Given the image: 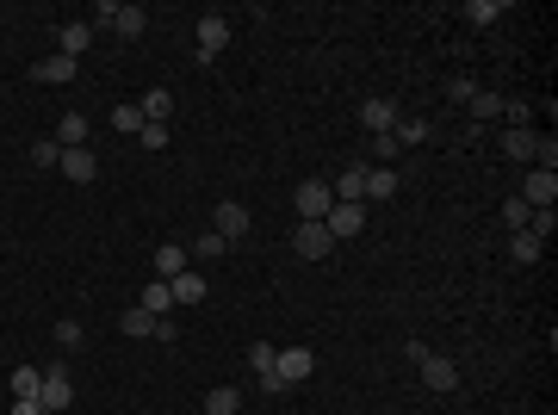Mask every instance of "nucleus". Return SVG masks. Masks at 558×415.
I'll use <instances>...</instances> for the list:
<instances>
[{
  "mask_svg": "<svg viewBox=\"0 0 558 415\" xmlns=\"http://www.w3.org/2000/svg\"><path fill=\"white\" fill-rule=\"evenodd\" d=\"M100 25H112L118 38H143V25H149V13L143 6H130V0H100V13H94Z\"/></svg>",
  "mask_w": 558,
  "mask_h": 415,
  "instance_id": "1",
  "label": "nucleus"
},
{
  "mask_svg": "<svg viewBox=\"0 0 558 415\" xmlns=\"http://www.w3.org/2000/svg\"><path fill=\"white\" fill-rule=\"evenodd\" d=\"M527 211H553L558 205V174H546V167H527V180H521V193H515Z\"/></svg>",
  "mask_w": 558,
  "mask_h": 415,
  "instance_id": "2",
  "label": "nucleus"
},
{
  "mask_svg": "<svg viewBox=\"0 0 558 415\" xmlns=\"http://www.w3.org/2000/svg\"><path fill=\"white\" fill-rule=\"evenodd\" d=\"M329 205H335L329 180H304V186H298V223H323Z\"/></svg>",
  "mask_w": 558,
  "mask_h": 415,
  "instance_id": "3",
  "label": "nucleus"
},
{
  "mask_svg": "<svg viewBox=\"0 0 558 415\" xmlns=\"http://www.w3.org/2000/svg\"><path fill=\"white\" fill-rule=\"evenodd\" d=\"M292 248H298V260H329L335 236L323 230V223H298V230H292Z\"/></svg>",
  "mask_w": 558,
  "mask_h": 415,
  "instance_id": "4",
  "label": "nucleus"
},
{
  "mask_svg": "<svg viewBox=\"0 0 558 415\" xmlns=\"http://www.w3.org/2000/svg\"><path fill=\"white\" fill-rule=\"evenodd\" d=\"M38 403H44V415H62L68 403H75V378H68L62 365H50V372H44V391H38Z\"/></svg>",
  "mask_w": 558,
  "mask_h": 415,
  "instance_id": "5",
  "label": "nucleus"
},
{
  "mask_svg": "<svg viewBox=\"0 0 558 415\" xmlns=\"http://www.w3.org/2000/svg\"><path fill=\"white\" fill-rule=\"evenodd\" d=\"M212 230H218L230 248H236V242H248V211L236 205V199H223V205L212 211Z\"/></svg>",
  "mask_w": 558,
  "mask_h": 415,
  "instance_id": "6",
  "label": "nucleus"
},
{
  "mask_svg": "<svg viewBox=\"0 0 558 415\" xmlns=\"http://www.w3.org/2000/svg\"><path fill=\"white\" fill-rule=\"evenodd\" d=\"M323 230H329L335 242H354V236L366 230V205H329V217H323Z\"/></svg>",
  "mask_w": 558,
  "mask_h": 415,
  "instance_id": "7",
  "label": "nucleus"
},
{
  "mask_svg": "<svg viewBox=\"0 0 558 415\" xmlns=\"http://www.w3.org/2000/svg\"><path fill=\"white\" fill-rule=\"evenodd\" d=\"M186 266H193V255H186L180 242H162V248L149 255V279H162V285H167V279H180Z\"/></svg>",
  "mask_w": 558,
  "mask_h": 415,
  "instance_id": "8",
  "label": "nucleus"
},
{
  "mask_svg": "<svg viewBox=\"0 0 558 415\" xmlns=\"http://www.w3.org/2000/svg\"><path fill=\"white\" fill-rule=\"evenodd\" d=\"M274 372H279V378H285V384H304V378L317 372V354H310V347H279Z\"/></svg>",
  "mask_w": 558,
  "mask_h": 415,
  "instance_id": "9",
  "label": "nucleus"
},
{
  "mask_svg": "<svg viewBox=\"0 0 558 415\" xmlns=\"http://www.w3.org/2000/svg\"><path fill=\"white\" fill-rule=\"evenodd\" d=\"M223 44H230V19L223 13H199V62H212Z\"/></svg>",
  "mask_w": 558,
  "mask_h": 415,
  "instance_id": "10",
  "label": "nucleus"
},
{
  "mask_svg": "<svg viewBox=\"0 0 558 415\" xmlns=\"http://www.w3.org/2000/svg\"><path fill=\"white\" fill-rule=\"evenodd\" d=\"M422 384H428V391H459V365L446 360V354H428V360H422Z\"/></svg>",
  "mask_w": 558,
  "mask_h": 415,
  "instance_id": "11",
  "label": "nucleus"
},
{
  "mask_svg": "<svg viewBox=\"0 0 558 415\" xmlns=\"http://www.w3.org/2000/svg\"><path fill=\"white\" fill-rule=\"evenodd\" d=\"M75 68H81V62H75V56H44V62H32V81H44V87H62V81H75Z\"/></svg>",
  "mask_w": 558,
  "mask_h": 415,
  "instance_id": "12",
  "label": "nucleus"
},
{
  "mask_svg": "<svg viewBox=\"0 0 558 415\" xmlns=\"http://www.w3.org/2000/svg\"><path fill=\"white\" fill-rule=\"evenodd\" d=\"M167 292H174V311H180V304H205V292H212V285H205V273H199V266H186L180 279H167Z\"/></svg>",
  "mask_w": 558,
  "mask_h": 415,
  "instance_id": "13",
  "label": "nucleus"
},
{
  "mask_svg": "<svg viewBox=\"0 0 558 415\" xmlns=\"http://www.w3.org/2000/svg\"><path fill=\"white\" fill-rule=\"evenodd\" d=\"M87 131H94V124H87V112H62L50 137L62 143V149H87Z\"/></svg>",
  "mask_w": 558,
  "mask_h": 415,
  "instance_id": "14",
  "label": "nucleus"
},
{
  "mask_svg": "<svg viewBox=\"0 0 558 415\" xmlns=\"http://www.w3.org/2000/svg\"><path fill=\"white\" fill-rule=\"evenodd\" d=\"M397 199V167H366V193H360V205H385Z\"/></svg>",
  "mask_w": 558,
  "mask_h": 415,
  "instance_id": "15",
  "label": "nucleus"
},
{
  "mask_svg": "<svg viewBox=\"0 0 558 415\" xmlns=\"http://www.w3.org/2000/svg\"><path fill=\"white\" fill-rule=\"evenodd\" d=\"M62 174H68L75 186H87V180H100V156H94V149H62Z\"/></svg>",
  "mask_w": 558,
  "mask_h": 415,
  "instance_id": "16",
  "label": "nucleus"
},
{
  "mask_svg": "<svg viewBox=\"0 0 558 415\" xmlns=\"http://www.w3.org/2000/svg\"><path fill=\"white\" fill-rule=\"evenodd\" d=\"M94 32H100L94 19H68V25L56 32V44H62V56H81L87 44H94Z\"/></svg>",
  "mask_w": 558,
  "mask_h": 415,
  "instance_id": "17",
  "label": "nucleus"
},
{
  "mask_svg": "<svg viewBox=\"0 0 558 415\" xmlns=\"http://www.w3.org/2000/svg\"><path fill=\"white\" fill-rule=\"evenodd\" d=\"M360 124H366L373 137H385L391 124H397V105H391V100H366V105H360Z\"/></svg>",
  "mask_w": 558,
  "mask_h": 415,
  "instance_id": "18",
  "label": "nucleus"
},
{
  "mask_svg": "<svg viewBox=\"0 0 558 415\" xmlns=\"http://www.w3.org/2000/svg\"><path fill=\"white\" fill-rule=\"evenodd\" d=\"M534 149H540V137H534L527 124H515V131L502 137V156H508V161H534Z\"/></svg>",
  "mask_w": 558,
  "mask_h": 415,
  "instance_id": "19",
  "label": "nucleus"
},
{
  "mask_svg": "<svg viewBox=\"0 0 558 415\" xmlns=\"http://www.w3.org/2000/svg\"><path fill=\"white\" fill-rule=\"evenodd\" d=\"M137 105H143V124H167V118H174V94H167V87H149Z\"/></svg>",
  "mask_w": 558,
  "mask_h": 415,
  "instance_id": "20",
  "label": "nucleus"
},
{
  "mask_svg": "<svg viewBox=\"0 0 558 415\" xmlns=\"http://www.w3.org/2000/svg\"><path fill=\"white\" fill-rule=\"evenodd\" d=\"M391 137H397V149H416V143H428L435 131H428V118H397Z\"/></svg>",
  "mask_w": 558,
  "mask_h": 415,
  "instance_id": "21",
  "label": "nucleus"
},
{
  "mask_svg": "<svg viewBox=\"0 0 558 415\" xmlns=\"http://www.w3.org/2000/svg\"><path fill=\"white\" fill-rule=\"evenodd\" d=\"M508 255L521 260V266H534V260L546 255V242H540V236H527V230H515V236H508Z\"/></svg>",
  "mask_w": 558,
  "mask_h": 415,
  "instance_id": "22",
  "label": "nucleus"
},
{
  "mask_svg": "<svg viewBox=\"0 0 558 415\" xmlns=\"http://www.w3.org/2000/svg\"><path fill=\"white\" fill-rule=\"evenodd\" d=\"M112 131H124V137H137V131H143V105H137V100L112 105Z\"/></svg>",
  "mask_w": 558,
  "mask_h": 415,
  "instance_id": "23",
  "label": "nucleus"
},
{
  "mask_svg": "<svg viewBox=\"0 0 558 415\" xmlns=\"http://www.w3.org/2000/svg\"><path fill=\"white\" fill-rule=\"evenodd\" d=\"M236 410H242V391H236V384H218V391L205 397V415H236Z\"/></svg>",
  "mask_w": 558,
  "mask_h": 415,
  "instance_id": "24",
  "label": "nucleus"
},
{
  "mask_svg": "<svg viewBox=\"0 0 558 415\" xmlns=\"http://www.w3.org/2000/svg\"><path fill=\"white\" fill-rule=\"evenodd\" d=\"M118 329H124L130 341H143V335H156V316H149L143 304H137V311H124V316H118Z\"/></svg>",
  "mask_w": 558,
  "mask_h": 415,
  "instance_id": "25",
  "label": "nucleus"
},
{
  "mask_svg": "<svg viewBox=\"0 0 558 415\" xmlns=\"http://www.w3.org/2000/svg\"><path fill=\"white\" fill-rule=\"evenodd\" d=\"M44 391V372L38 365H13V397H38Z\"/></svg>",
  "mask_w": 558,
  "mask_h": 415,
  "instance_id": "26",
  "label": "nucleus"
},
{
  "mask_svg": "<svg viewBox=\"0 0 558 415\" xmlns=\"http://www.w3.org/2000/svg\"><path fill=\"white\" fill-rule=\"evenodd\" d=\"M143 311H149V316H167V311H174V292H167L162 279H149V285H143Z\"/></svg>",
  "mask_w": 558,
  "mask_h": 415,
  "instance_id": "27",
  "label": "nucleus"
},
{
  "mask_svg": "<svg viewBox=\"0 0 558 415\" xmlns=\"http://www.w3.org/2000/svg\"><path fill=\"white\" fill-rule=\"evenodd\" d=\"M502 105H508V100H497V94H484V87H478V94H472V105H465V112H472L478 124H490V118H502Z\"/></svg>",
  "mask_w": 558,
  "mask_h": 415,
  "instance_id": "28",
  "label": "nucleus"
},
{
  "mask_svg": "<svg viewBox=\"0 0 558 415\" xmlns=\"http://www.w3.org/2000/svg\"><path fill=\"white\" fill-rule=\"evenodd\" d=\"M465 19H472V25H497L502 0H465Z\"/></svg>",
  "mask_w": 558,
  "mask_h": 415,
  "instance_id": "29",
  "label": "nucleus"
},
{
  "mask_svg": "<svg viewBox=\"0 0 558 415\" xmlns=\"http://www.w3.org/2000/svg\"><path fill=\"white\" fill-rule=\"evenodd\" d=\"M274 360H279L274 341H255V347H248V372H255V378H261V372H274Z\"/></svg>",
  "mask_w": 558,
  "mask_h": 415,
  "instance_id": "30",
  "label": "nucleus"
},
{
  "mask_svg": "<svg viewBox=\"0 0 558 415\" xmlns=\"http://www.w3.org/2000/svg\"><path fill=\"white\" fill-rule=\"evenodd\" d=\"M32 161H38V167H62V143H56V137H38V143H32Z\"/></svg>",
  "mask_w": 558,
  "mask_h": 415,
  "instance_id": "31",
  "label": "nucleus"
},
{
  "mask_svg": "<svg viewBox=\"0 0 558 415\" xmlns=\"http://www.w3.org/2000/svg\"><path fill=\"white\" fill-rule=\"evenodd\" d=\"M527 217H534V211L521 205V199H502V230H508V236H515V230H527Z\"/></svg>",
  "mask_w": 558,
  "mask_h": 415,
  "instance_id": "32",
  "label": "nucleus"
},
{
  "mask_svg": "<svg viewBox=\"0 0 558 415\" xmlns=\"http://www.w3.org/2000/svg\"><path fill=\"white\" fill-rule=\"evenodd\" d=\"M472 94H478V81H465V75L446 81V100H453V105H472Z\"/></svg>",
  "mask_w": 558,
  "mask_h": 415,
  "instance_id": "33",
  "label": "nucleus"
},
{
  "mask_svg": "<svg viewBox=\"0 0 558 415\" xmlns=\"http://www.w3.org/2000/svg\"><path fill=\"white\" fill-rule=\"evenodd\" d=\"M56 341H62V347H68V354H75V347H81V341H87V335H81V322H68V316H62V322H56Z\"/></svg>",
  "mask_w": 558,
  "mask_h": 415,
  "instance_id": "34",
  "label": "nucleus"
},
{
  "mask_svg": "<svg viewBox=\"0 0 558 415\" xmlns=\"http://www.w3.org/2000/svg\"><path fill=\"white\" fill-rule=\"evenodd\" d=\"M137 143H143V149H167V124H143Z\"/></svg>",
  "mask_w": 558,
  "mask_h": 415,
  "instance_id": "35",
  "label": "nucleus"
},
{
  "mask_svg": "<svg viewBox=\"0 0 558 415\" xmlns=\"http://www.w3.org/2000/svg\"><path fill=\"white\" fill-rule=\"evenodd\" d=\"M223 248H230V242H223L218 230H205V236H199V260H218Z\"/></svg>",
  "mask_w": 558,
  "mask_h": 415,
  "instance_id": "36",
  "label": "nucleus"
},
{
  "mask_svg": "<svg viewBox=\"0 0 558 415\" xmlns=\"http://www.w3.org/2000/svg\"><path fill=\"white\" fill-rule=\"evenodd\" d=\"M285 391H292V384H285L279 372H261V397H285Z\"/></svg>",
  "mask_w": 558,
  "mask_h": 415,
  "instance_id": "37",
  "label": "nucleus"
},
{
  "mask_svg": "<svg viewBox=\"0 0 558 415\" xmlns=\"http://www.w3.org/2000/svg\"><path fill=\"white\" fill-rule=\"evenodd\" d=\"M373 156H379V161H397V137H391V131H385V137H373Z\"/></svg>",
  "mask_w": 558,
  "mask_h": 415,
  "instance_id": "38",
  "label": "nucleus"
},
{
  "mask_svg": "<svg viewBox=\"0 0 558 415\" xmlns=\"http://www.w3.org/2000/svg\"><path fill=\"white\" fill-rule=\"evenodd\" d=\"M428 354H435L428 341H403V360H410V365H422V360H428Z\"/></svg>",
  "mask_w": 558,
  "mask_h": 415,
  "instance_id": "39",
  "label": "nucleus"
},
{
  "mask_svg": "<svg viewBox=\"0 0 558 415\" xmlns=\"http://www.w3.org/2000/svg\"><path fill=\"white\" fill-rule=\"evenodd\" d=\"M156 341H180V322L174 316H156Z\"/></svg>",
  "mask_w": 558,
  "mask_h": 415,
  "instance_id": "40",
  "label": "nucleus"
},
{
  "mask_svg": "<svg viewBox=\"0 0 558 415\" xmlns=\"http://www.w3.org/2000/svg\"><path fill=\"white\" fill-rule=\"evenodd\" d=\"M13 415H44V403L38 397H13Z\"/></svg>",
  "mask_w": 558,
  "mask_h": 415,
  "instance_id": "41",
  "label": "nucleus"
}]
</instances>
